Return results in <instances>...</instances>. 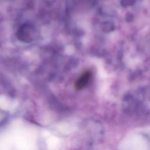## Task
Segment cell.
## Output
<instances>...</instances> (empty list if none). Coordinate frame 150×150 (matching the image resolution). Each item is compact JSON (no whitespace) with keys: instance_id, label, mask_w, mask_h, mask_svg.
Instances as JSON below:
<instances>
[{"instance_id":"2","label":"cell","mask_w":150,"mask_h":150,"mask_svg":"<svg viewBox=\"0 0 150 150\" xmlns=\"http://www.w3.org/2000/svg\"><path fill=\"white\" fill-rule=\"evenodd\" d=\"M91 76L90 71H84L75 81L74 88L77 90H80L84 88L88 83Z\"/></svg>"},{"instance_id":"3","label":"cell","mask_w":150,"mask_h":150,"mask_svg":"<svg viewBox=\"0 0 150 150\" xmlns=\"http://www.w3.org/2000/svg\"><path fill=\"white\" fill-rule=\"evenodd\" d=\"M135 0H122L121 1V5L127 6L128 5H132L134 3Z\"/></svg>"},{"instance_id":"1","label":"cell","mask_w":150,"mask_h":150,"mask_svg":"<svg viewBox=\"0 0 150 150\" xmlns=\"http://www.w3.org/2000/svg\"><path fill=\"white\" fill-rule=\"evenodd\" d=\"M34 30L29 25H24L18 32V38L24 42H30L33 40Z\"/></svg>"}]
</instances>
